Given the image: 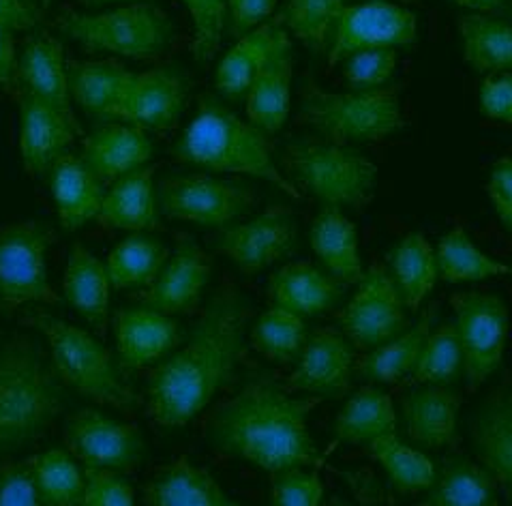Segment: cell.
Here are the masks:
<instances>
[{
    "label": "cell",
    "mask_w": 512,
    "mask_h": 506,
    "mask_svg": "<svg viewBox=\"0 0 512 506\" xmlns=\"http://www.w3.org/2000/svg\"><path fill=\"white\" fill-rule=\"evenodd\" d=\"M15 84L20 86L24 95L48 101L60 114H65L71 123H78L71 108L65 52L60 41L50 33L39 31L26 39L18 56Z\"/></svg>",
    "instance_id": "24"
},
{
    "label": "cell",
    "mask_w": 512,
    "mask_h": 506,
    "mask_svg": "<svg viewBox=\"0 0 512 506\" xmlns=\"http://www.w3.org/2000/svg\"><path fill=\"white\" fill-rule=\"evenodd\" d=\"M298 232L290 206H268L238 226L223 228L210 245L228 256L245 275H255L296 249Z\"/></svg>",
    "instance_id": "14"
},
{
    "label": "cell",
    "mask_w": 512,
    "mask_h": 506,
    "mask_svg": "<svg viewBox=\"0 0 512 506\" xmlns=\"http://www.w3.org/2000/svg\"><path fill=\"white\" fill-rule=\"evenodd\" d=\"M307 341V326L298 314L270 307L258 318L251 331V346L266 359L288 365Z\"/></svg>",
    "instance_id": "43"
},
{
    "label": "cell",
    "mask_w": 512,
    "mask_h": 506,
    "mask_svg": "<svg viewBox=\"0 0 512 506\" xmlns=\"http://www.w3.org/2000/svg\"><path fill=\"white\" fill-rule=\"evenodd\" d=\"M401 3H405V5H416V3H420V0H401Z\"/></svg>",
    "instance_id": "59"
},
{
    "label": "cell",
    "mask_w": 512,
    "mask_h": 506,
    "mask_svg": "<svg viewBox=\"0 0 512 506\" xmlns=\"http://www.w3.org/2000/svg\"><path fill=\"white\" fill-rule=\"evenodd\" d=\"M369 453L388 472L399 491H420L433 483L435 466L420 451L410 449L395 434H386L369 442Z\"/></svg>",
    "instance_id": "44"
},
{
    "label": "cell",
    "mask_w": 512,
    "mask_h": 506,
    "mask_svg": "<svg viewBox=\"0 0 512 506\" xmlns=\"http://www.w3.org/2000/svg\"><path fill=\"white\" fill-rule=\"evenodd\" d=\"M170 258V249L159 238L146 232H133L120 241L105 262V271L112 288H148L163 264Z\"/></svg>",
    "instance_id": "36"
},
{
    "label": "cell",
    "mask_w": 512,
    "mask_h": 506,
    "mask_svg": "<svg viewBox=\"0 0 512 506\" xmlns=\"http://www.w3.org/2000/svg\"><path fill=\"white\" fill-rule=\"evenodd\" d=\"M277 26L279 18L275 16L273 20L258 26V31L240 37L236 46L223 56L215 76L219 93L230 99H240L247 95L251 82L258 76L260 67L266 61L270 46H273V35Z\"/></svg>",
    "instance_id": "38"
},
{
    "label": "cell",
    "mask_w": 512,
    "mask_h": 506,
    "mask_svg": "<svg viewBox=\"0 0 512 506\" xmlns=\"http://www.w3.org/2000/svg\"><path fill=\"white\" fill-rule=\"evenodd\" d=\"M41 506H80L84 494V470L71 453L52 449L28 459Z\"/></svg>",
    "instance_id": "40"
},
{
    "label": "cell",
    "mask_w": 512,
    "mask_h": 506,
    "mask_svg": "<svg viewBox=\"0 0 512 506\" xmlns=\"http://www.w3.org/2000/svg\"><path fill=\"white\" fill-rule=\"evenodd\" d=\"M189 97V78L178 67L129 73L118 103V121L150 131L176 127Z\"/></svg>",
    "instance_id": "16"
},
{
    "label": "cell",
    "mask_w": 512,
    "mask_h": 506,
    "mask_svg": "<svg viewBox=\"0 0 512 506\" xmlns=\"http://www.w3.org/2000/svg\"><path fill=\"white\" fill-rule=\"evenodd\" d=\"M67 39L90 52H112L135 61L157 58L170 48L174 22L161 7L135 3L105 13H71L58 20Z\"/></svg>",
    "instance_id": "8"
},
{
    "label": "cell",
    "mask_w": 512,
    "mask_h": 506,
    "mask_svg": "<svg viewBox=\"0 0 512 506\" xmlns=\"http://www.w3.org/2000/svg\"><path fill=\"white\" fill-rule=\"evenodd\" d=\"M339 322L356 346L373 348L403 333L408 318L393 277L384 266L373 264L358 281L354 299L339 311Z\"/></svg>",
    "instance_id": "15"
},
{
    "label": "cell",
    "mask_w": 512,
    "mask_h": 506,
    "mask_svg": "<svg viewBox=\"0 0 512 506\" xmlns=\"http://www.w3.org/2000/svg\"><path fill=\"white\" fill-rule=\"evenodd\" d=\"M311 247L326 264L330 275L341 284H358L363 279V262L358 256L356 226L337 206H324L313 219Z\"/></svg>",
    "instance_id": "33"
},
{
    "label": "cell",
    "mask_w": 512,
    "mask_h": 506,
    "mask_svg": "<svg viewBox=\"0 0 512 506\" xmlns=\"http://www.w3.org/2000/svg\"><path fill=\"white\" fill-rule=\"evenodd\" d=\"M65 444L84 468L129 474L138 470L146 446L140 429L120 423L95 408L71 414L65 425Z\"/></svg>",
    "instance_id": "12"
},
{
    "label": "cell",
    "mask_w": 512,
    "mask_h": 506,
    "mask_svg": "<svg viewBox=\"0 0 512 506\" xmlns=\"http://www.w3.org/2000/svg\"><path fill=\"white\" fill-rule=\"evenodd\" d=\"M251 316V301L234 281H225L193 326L187 344L150 371L146 382L150 419L161 427H183L213 401L243 359Z\"/></svg>",
    "instance_id": "1"
},
{
    "label": "cell",
    "mask_w": 512,
    "mask_h": 506,
    "mask_svg": "<svg viewBox=\"0 0 512 506\" xmlns=\"http://www.w3.org/2000/svg\"><path fill=\"white\" fill-rule=\"evenodd\" d=\"M15 69H18V50L15 37L7 28L0 26V91L11 93L15 86Z\"/></svg>",
    "instance_id": "55"
},
{
    "label": "cell",
    "mask_w": 512,
    "mask_h": 506,
    "mask_svg": "<svg viewBox=\"0 0 512 506\" xmlns=\"http://www.w3.org/2000/svg\"><path fill=\"white\" fill-rule=\"evenodd\" d=\"M26 322L48 341L52 365L65 386L99 406L125 412L138 406V397L120 376L112 352L99 337L50 314H33Z\"/></svg>",
    "instance_id": "5"
},
{
    "label": "cell",
    "mask_w": 512,
    "mask_h": 506,
    "mask_svg": "<svg viewBox=\"0 0 512 506\" xmlns=\"http://www.w3.org/2000/svg\"><path fill=\"white\" fill-rule=\"evenodd\" d=\"M330 506H352V504H348V502L341 500V498H333V502H330Z\"/></svg>",
    "instance_id": "58"
},
{
    "label": "cell",
    "mask_w": 512,
    "mask_h": 506,
    "mask_svg": "<svg viewBox=\"0 0 512 506\" xmlns=\"http://www.w3.org/2000/svg\"><path fill=\"white\" fill-rule=\"evenodd\" d=\"M129 69L116 61H75L67 65L71 101L97 121H118V103L129 80Z\"/></svg>",
    "instance_id": "31"
},
{
    "label": "cell",
    "mask_w": 512,
    "mask_h": 506,
    "mask_svg": "<svg viewBox=\"0 0 512 506\" xmlns=\"http://www.w3.org/2000/svg\"><path fill=\"white\" fill-rule=\"evenodd\" d=\"M463 58L478 73H506L512 69V20L470 13L459 16Z\"/></svg>",
    "instance_id": "34"
},
{
    "label": "cell",
    "mask_w": 512,
    "mask_h": 506,
    "mask_svg": "<svg viewBox=\"0 0 512 506\" xmlns=\"http://www.w3.org/2000/svg\"><path fill=\"white\" fill-rule=\"evenodd\" d=\"M320 397L296 399L266 374L251 378L210 414L208 442L270 474L315 466L320 459L307 416Z\"/></svg>",
    "instance_id": "2"
},
{
    "label": "cell",
    "mask_w": 512,
    "mask_h": 506,
    "mask_svg": "<svg viewBox=\"0 0 512 506\" xmlns=\"http://www.w3.org/2000/svg\"><path fill=\"white\" fill-rule=\"evenodd\" d=\"M500 489L491 474L463 455H450L418 506H500Z\"/></svg>",
    "instance_id": "32"
},
{
    "label": "cell",
    "mask_w": 512,
    "mask_h": 506,
    "mask_svg": "<svg viewBox=\"0 0 512 506\" xmlns=\"http://www.w3.org/2000/svg\"><path fill=\"white\" fill-rule=\"evenodd\" d=\"M397 416L390 397L375 386H363L343 406L335 421V436L343 442H371L386 434H395Z\"/></svg>",
    "instance_id": "37"
},
{
    "label": "cell",
    "mask_w": 512,
    "mask_h": 506,
    "mask_svg": "<svg viewBox=\"0 0 512 506\" xmlns=\"http://www.w3.org/2000/svg\"><path fill=\"white\" fill-rule=\"evenodd\" d=\"M463 365V350L455 322H442L438 329L427 335L418 359L410 371L405 386L435 384L444 386L455 382Z\"/></svg>",
    "instance_id": "42"
},
{
    "label": "cell",
    "mask_w": 512,
    "mask_h": 506,
    "mask_svg": "<svg viewBox=\"0 0 512 506\" xmlns=\"http://www.w3.org/2000/svg\"><path fill=\"white\" fill-rule=\"evenodd\" d=\"M438 269L448 284L512 275V266L493 260L480 251L461 226H455L442 236L438 247Z\"/></svg>",
    "instance_id": "41"
},
{
    "label": "cell",
    "mask_w": 512,
    "mask_h": 506,
    "mask_svg": "<svg viewBox=\"0 0 512 506\" xmlns=\"http://www.w3.org/2000/svg\"><path fill=\"white\" fill-rule=\"evenodd\" d=\"M463 9L480 11L483 16H512V0H450Z\"/></svg>",
    "instance_id": "56"
},
{
    "label": "cell",
    "mask_w": 512,
    "mask_h": 506,
    "mask_svg": "<svg viewBox=\"0 0 512 506\" xmlns=\"http://www.w3.org/2000/svg\"><path fill=\"white\" fill-rule=\"evenodd\" d=\"M352 369L354 350L348 339L335 326H322L307 339L300 363L288 378V389L339 399L350 391Z\"/></svg>",
    "instance_id": "18"
},
{
    "label": "cell",
    "mask_w": 512,
    "mask_h": 506,
    "mask_svg": "<svg viewBox=\"0 0 512 506\" xmlns=\"http://www.w3.org/2000/svg\"><path fill=\"white\" fill-rule=\"evenodd\" d=\"M345 0H288L279 13L281 26H288L311 52H324L328 35L337 24Z\"/></svg>",
    "instance_id": "45"
},
{
    "label": "cell",
    "mask_w": 512,
    "mask_h": 506,
    "mask_svg": "<svg viewBox=\"0 0 512 506\" xmlns=\"http://www.w3.org/2000/svg\"><path fill=\"white\" fill-rule=\"evenodd\" d=\"M157 200L165 217L223 230L251 211L258 191L234 178L183 174L163 178Z\"/></svg>",
    "instance_id": "10"
},
{
    "label": "cell",
    "mask_w": 512,
    "mask_h": 506,
    "mask_svg": "<svg viewBox=\"0 0 512 506\" xmlns=\"http://www.w3.org/2000/svg\"><path fill=\"white\" fill-rule=\"evenodd\" d=\"M480 108L493 118L512 125V73L489 76L480 84Z\"/></svg>",
    "instance_id": "51"
},
{
    "label": "cell",
    "mask_w": 512,
    "mask_h": 506,
    "mask_svg": "<svg viewBox=\"0 0 512 506\" xmlns=\"http://www.w3.org/2000/svg\"><path fill=\"white\" fill-rule=\"evenodd\" d=\"M0 506H41L28 461L0 466Z\"/></svg>",
    "instance_id": "50"
},
{
    "label": "cell",
    "mask_w": 512,
    "mask_h": 506,
    "mask_svg": "<svg viewBox=\"0 0 512 506\" xmlns=\"http://www.w3.org/2000/svg\"><path fill=\"white\" fill-rule=\"evenodd\" d=\"M390 266H393V281L401 294L403 305L416 311L433 290L435 277H438L435 253L425 234L412 232L405 236L393 251Z\"/></svg>",
    "instance_id": "39"
},
{
    "label": "cell",
    "mask_w": 512,
    "mask_h": 506,
    "mask_svg": "<svg viewBox=\"0 0 512 506\" xmlns=\"http://www.w3.org/2000/svg\"><path fill=\"white\" fill-rule=\"evenodd\" d=\"M84 7H101V5H112V3H127V0H78Z\"/></svg>",
    "instance_id": "57"
},
{
    "label": "cell",
    "mask_w": 512,
    "mask_h": 506,
    "mask_svg": "<svg viewBox=\"0 0 512 506\" xmlns=\"http://www.w3.org/2000/svg\"><path fill=\"white\" fill-rule=\"evenodd\" d=\"M78 123H71L48 101L20 93V155L30 176H43L69 153Z\"/></svg>",
    "instance_id": "19"
},
{
    "label": "cell",
    "mask_w": 512,
    "mask_h": 506,
    "mask_svg": "<svg viewBox=\"0 0 512 506\" xmlns=\"http://www.w3.org/2000/svg\"><path fill=\"white\" fill-rule=\"evenodd\" d=\"M292 65V43L279 22L273 46L247 91L249 123L266 133H277L288 121Z\"/></svg>",
    "instance_id": "22"
},
{
    "label": "cell",
    "mask_w": 512,
    "mask_h": 506,
    "mask_svg": "<svg viewBox=\"0 0 512 506\" xmlns=\"http://www.w3.org/2000/svg\"><path fill=\"white\" fill-rule=\"evenodd\" d=\"M112 329L123 369L153 365L180 344L176 320L144 305L118 309L112 316Z\"/></svg>",
    "instance_id": "20"
},
{
    "label": "cell",
    "mask_w": 512,
    "mask_h": 506,
    "mask_svg": "<svg viewBox=\"0 0 512 506\" xmlns=\"http://www.w3.org/2000/svg\"><path fill=\"white\" fill-rule=\"evenodd\" d=\"M155 153L146 131L127 123H108L84 138L80 159L103 185L142 170Z\"/></svg>",
    "instance_id": "23"
},
{
    "label": "cell",
    "mask_w": 512,
    "mask_h": 506,
    "mask_svg": "<svg viewBox=\"0 0 512 506\" xmlns=\"http://www.w3.org/2000/svg\"><path fill=\"white\" fill-rule=\"evenodd\" d=\"M110 288L105 264L82 243H75L65 266L63 292L67 303L88 322L97 337L108 331Z\"/></svg>",
    "instance_id": "29"
},
{
    "label": "cell",
    "mask_w": 512,
    "mask_h": 506,
    "mask_svg": "<svg viewBox=\"0 0 512 506\" xmlns=\"http://www.w3.org/2000/svg\"><path fill=\"white\" fill-rule=\"evenodd\" d=\"M41 3H43V7H48V5H50V0H41Z\"/></svg>",
    "instance_id": "60"
},
{
    "label": "cell",
    "mask_w": 512,
    "mask_h": 506,
    "mask_svg": "<svg viewBox=\"0 0 512 506\" xmlns=\"http://www.w3.org/2000/svg\"><path fill=\"white\" fill-rule=\"evenodd\" d=\"M397 52L395 48H380V50H363L345 58L343 65V80L350 91L367 93L378 91L390 76L395 73Z\"/></svg>",
    "instance_id": "47"
},
{
    "label": "cell",
    "mask_w": 512,
    "mask_h": 506,
    "mask_svg": "<svg viewBox=\"0 0 512 506\" xmlns=\"http://www.w3.org/2000/svg\"><path fill=\"white\" fill-rule=\"evenodd\" d=\"M50 193L56 204L60 226L69 232L80 230L97 219L105 185L90 172L78 155L67 153L50 170Z\"/></svg>",
    "instance_id": "28"
},
{
    "label": "cell",
    "mask_w": 512,
    "mask_h": 506,
    "mask_svg": "<svg viewBox=\"0 0 512 506\" xmlns=\"http://www.w3.org/2000/svg\"><path fill=\"white\" fill-rule=\"evenodd\" d=\"M403 82L367 93H326L307 78L300 88L298 125L318 131L322 140L339 146L384 140L405 127L401 112Z\"/></svg>",
    "instance_id": "6"
},
{
    "label": "cell",
    "mask_w": 512,
    "mask_h": 506,
    "mask_svg": "<svg viewBox=\"0 0 512 506\" xmlns=\"http://www.w3.org/2000/svg\"><path fill=\"white\" fill-rule=\"evenodd\" d=\"M290 183L303 193L324 202V206L363 211L371 204L378 168L363 153L322 138H300L285 146L281 155Z\"/></svg>",
    "instance_id": "7"
},
{
    "label": "cell",
    "mask_w": 512,
    "mask_h": 506,
    "mask_svg": "<svg viewBox=\"0 0 512 506\" xmlns=\"http://www.w3.org/2000/svg\"><path fill=\"white\" fill-rule=\"evenodd\" d=\"M322 481L318 474L300 468L273 474V504L275 506H320Z\"/></svg>",
    "instance_id": "49"
},
{
    "label": "cell",
    "mask_w": 512,
    "mask_h": 506,
    "mask_svg": "<svg viewBox=\"0 0 512 506\" xmlns=\"http://www.w3.org/2000/svg\"><path fill=\"white\" fill-rule=\"evenodd\" d=\"M146 506H243L225 494L208 470L176 457L157 468L144 487Z\"/></svg>",
    "instance_id": "25"
},
{
    "label": "cell",
    "mask_w": 512,
    "mask_h": 506,
    "mask_svg": "<svg viewBox=\"0 0 512 506\" xmlns=\"http://www.w3.org/2000/svg\"><path fill=\"white\" fill-rule=\"evenodd\" d=\"M56 232L45 221L28 219L0 228V311L33 303H58L45 256Z\"/></svg>",
    "instance_id": "9"
},
{
    "label": "cell",
    "mask_w": 512,
    "mask_h": 506,
    "mask_svg": "<svg viewBox=\"0 0 512 506\" xmlns=\"http://www.w3.org/2000/svg\"><path fill=\"white\" fill-rule=\"evenodd\" d=\"M65 408L52 359L26 335L0 344V455L41 438Z\"/></svg>",
    "instance_id": "3"
},
{
    "label": "cell",
    "mask_w": 512,
    "mask_h": 506,
    "mask_svg": "<svg viewBox=\"0 0 512 506\" xmlns=\"http://www.w3.org/2000/svg\"><path fill=\"white\" fill-rule=\"evenodd\" d=\"M343 294V284L320 271L311 262H292L270 275L268 296L275 307L288 309L292 314L318 316L333 307Z\"/></svg>",
    "instance_id": "27"
},
{
    "label": "cell",
    "mask_w": 512,
    "mask_h": 506,
    "mask_svg": "<svg viewBox=\"0 0 512 506\" xmlns=\"http://www.w3.org/2000/svg\"><path fill=\"white\" fill-rule=\"evenodd\" d=\"M335 26V43L328 52L330 67L339 65L356 52L412 46L418 39L414 13L386 0L343 7Z\"/></svg>",
    "instance_id": "13"
},
{
    "label": "cell",
    "mask_w": 512,
    "mask_h": 506,
    "mask_svg": "<svg viewBox=\"0 0 512 506\" xmlns=\"http://www.w3.org/2000/svg\"><path fill=\"white\" fill-rule=\"evenodd\" d=\"M487 193L500 219L512 230V157L493 163Z\"/></svg>",
    "instance_id": "52"
},
{
    "label": "cell",
    "mask_w": 512,
    "mask_h": 506,
    "mask_svg": "<svg viewBox=\"0 0 512 506\" xmlns=\"http://www.w3.org/2000/svg\"><path fill=\"white\" fill-rule=\"evenodd\" d=\"M457 333L463 350L468 386L476 391L500 367L508 339V305L498 294L457 292L453 294Z\"/></svg>",
    "instance_id": "11"
},
{
    "label": "cell",
    "mask_w": 512,
    "mask_h": 506,
    "mask_svg": "<svg viewBox=\"0 0 512 506\" xmlns=\"http://www.w3.org/2000/svg\"><path fill=\"white\" fill-rule=\"evenodd\" d=\"M277 5V0H228L230 7V33L232 37H245L251 28L262 26L264 20L270 18Z\"/></svg>",
    "instance_id": "53"
},
{
    "label": "cell",
    "mask_w": 512,
    "mask_h": 506,
    "mask_svg": "<svg viewBox=\"0 0 512 506\" xmlns=\"http://www.w3.org/2000/svg\"><path fill=\"white\" fill-rule=\"evenodd\" d=\"M273 148L270 133L245 123L213 95H204L198 114L170 148V155L180 163H193L213 172L264 178L300 200L303 193L273 163Z\"/></svg>",
    "instance_id": "4"
},
{
    "label": "cell",
    "mask_w": 512,
    "mask_h": 506,
    "mask_svg": "<svg viewBox=\"0 0 512 506\" xmlns=\"http://www.w3.org/2000/svg\"><path fill=\"white\" fill-rule=\"evenodd\" d=\"M213 273V260L189 234H178L172 258L144 292L135 296L140 305L165 316H187L200 305L202 292Z\"/></svg>",
    "instance_id": "17"
},
{
    "label": "cell",
    "mask_w": 512,
    "mask_h": 506,
    "mask_svg": "<svg viewBox=\"0 0 512 506\" xmlns=\"http://www.w3.org/2000/svg\"><path fill=\"white\" fill-rule=\"evenodd\" d=\"M438 311L440 303H431L410 331L397 335L395 341H390V344H384L378 350L363 356V359L356 363L358 378H363L367 382L386 384L397 382L405 374H410L420 354V348H423L427 335L431 333V324L435 316H438Z\"/></svg>",
    "instance_id": "35"
},
{
    "label": "cell",
    "mask_w": 512,
    "mask_h": 506,
    "mask_svg": "<svg viewBox=\"0 0 512 506\" xmlns=\"http://www.w3.org/2000/svg\"><path fill=\"white\" fill-rule=\"evenodd\" d=\"M193 20V58L206 65L215 58L228 13V0H183Z\"/></svg>",
    "instance_id": "46"
},
{
    "label": "cell",
    "mask_w": 512,
    "mask_h": 506,
    "mask_svg": "<svg viewBox=\"0 0 512 506\" xmlns=\"http://www.w3.org/2000/svg\"><path fill=\"white\" fill-rule=\"evenodd\" d=\"M41 24L35 0H0V26L7 31H33Z\"/></svg>",
    "instance_id": "54"
},
{
    "label": "cell",
    "mask_w": 512,
    "mask_h": 506,
    "mask_svg": "<svg viewBox=\"0 0 512 506\" xmlns=\"http://www.w3.org/2000/svg\"><path fill=\"white\" fill-rule=\"evenodd\" d=\"M155 170V166H148L112 183V187L105 191L101 211L97 215V221L103 228L129 232L161 228L153 187Z\"/></svg>",
    "instance_id": "30"
},
{
    "label": "cell",
    "mask_w": 512,
    "mask_h": 506,
    "mask_svg": "<svg viewBox=\"0 0 512 506\" xmlns=\"http://www.w3.org/2000/svg\"><path fill=\"white\" fill-rule=\"evenodd\" d=\"M401 406L408 425V436L427 449H455L457 416L461 408V393L444 386H425L408 391L401 397Z\"/></svg>",
    "instance_id": "26"
},
{
    "label": "cell",
    "mask_w": 512,
    "mask_h": 506,
    "mask_svg": "<svg viewBox=\"0 0 512 506\" xmlns=\"http://www.w3.org/2000/svg\"><path fill=\"white\" fill-rule=\"evenodd\" d=\"M80 506H135L133 487L118 472L84 468V494Z\"/></svg>",
    "instance_id": "48"
},
{
    "label": "cell",
    "mask_w": 512,
    "mask_h": 506,
    "mask_svg": "<svg viewBox=\"0 0 512 506\" xmlns=\"http://www.w3.org/2000/svg\"><path fill=\"white\" fill-rule=\"evenodd\" d=\"M472 440L480 466L512 502V384L493 389L478 406Z\"/></svg>",
    "instance_id": "21"
}]
</instances>
